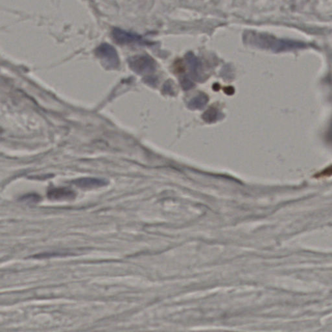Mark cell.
I'll list each match as a JSON object with an SVG mask.
<instances>
[{
  "mask_svg": "<svg viewBox=\"0 0 332 332\" xmlns=\"http://www.w3.org/2000/svg\"><path fill=\"white\" fill-rule=\"evenodd\" d=\"M113 40L119 44H138L150 45L151 42L145 40L141 36L119 28H115L112 32Z\"/></svg>",
  "mask_w": 332,
  "mask_h": 332,
  "instance_id": "cell-2",
  "label": "cell"
},
{
  "mask_svg": "<svg viewBox=\"0 0 332 332\" xmlns=\"http://www.w3.org/2000/svg\"><path fill=\"white\" fill-rule=\"evenodd\" d=\"M40 200V197L37 194H27L21 197L20 201L26 203H37Z\"/></svg>",
  "mask_w": 332,
  "mask_h": 332,
  "instance_id": "cell-6",
  "label": "cell"
},
{
  "mask_svg": "<svg viewBox=\"0 0 332 332\" xmlns=\"http://www.w3.org/2000/svg\"><path fill=\"white\" fill-rule=\"evenodd\" d=\"M97 56L104 63V66L109 69L118 68L120 61L118 53L112 46L108 44H102L98 46L95 51Z\"/></svg>",
  "mask_w": 332,
  "mask_h": 332,
  "instance_id": "cell-1",
  "label": "cell"
},
{
  "mask_svg": "<svg viewBox=\"0 0 332 332\" xmlns=\"http://www.w3.org/2000/svg\"><path fill=\"white\" fill-rule=\"evenodd\" d=\"M72 183L81 188H100L108 185L109 181L100 178H81L72 181Z\"/></svg>",
  "mask_w": 332,
  "mask_h": 332,
  "instance_id": "cell-3",
  "label": "cell"
},
{
  "mask_svg": "<svg viewBox=\"0 0 332 332\" xmlns=\"http://www.w3.org/2000/svg\"><path fill=\"white\" fill-rule=\"evenodd\" d=\"M76 196V193L67 188H51L48 192V198L51 200H72Z\"/></svg>",
  "mask_w": 332,
  "mask_h": 332,
  "instance_id": "cell-4",
  "label": "cell"
},
{
  "mask_svg": "<svg viewBox=\"0 0 332 332\" xmlns=\"http://www.w3.org/2000/svg\"><path fill=\"white\" fill-rule=\"evenodd\" d=\"M330 133H331V138H332V126L331 128V131L330 132Z\"/></svg>",
  "mask_w": 332,
  "mask_h": 332,
  "instance_id": "cell-8",
  "label": "cell"
},
{
  "mask_svg": "<svg viewBox=\"0 0 332 332\" xmlns=\"http://www.w3.org/2000/svg\"><path fill=\"white\" fill-rule=\"evenodd\" d=\"M130 67L135 72L141 73L148 69L151 65L149 58L145 56H135L128 60Z\"/></svg>",
  "mask_w": 332,
  "mask_h": 332,
  "instance_id": "cell-5",
  "label": "cell"
},
{
  "mask_svg": "<svg viewBox=\"0 0 332 332\" xmlns=\"http://www.w3.org/2000/svg\"><path fill=\"white\" fill-rule=\"evenodd\" d=\"M331 176H332V165L325 168L324 170L321 171V172L316 173V175H315V177L318 178V179L319 178L329 177Z\"/></svg>",
  "mask_w": 332,
  "mask_h": 332,
  "instance_id": "cell-7",
  "label": "cell"
}]
</instances>
